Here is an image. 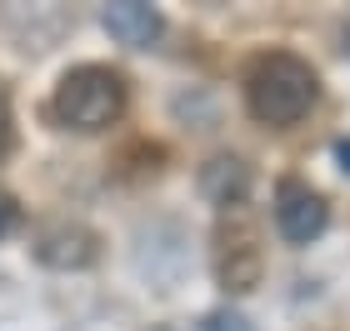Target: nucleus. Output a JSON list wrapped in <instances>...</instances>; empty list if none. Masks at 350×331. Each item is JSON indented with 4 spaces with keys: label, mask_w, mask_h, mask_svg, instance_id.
Instances as JSON below:
<instances>
[{
    "label": "nucleus",
    "mask_w": 350,
    "mask_h": 331,
    "mask_svg": "<svg viewBox=\"0 0 350 331\" xmlns=\"http://www.w3.org/2000/svg\"><path fill=\"white\" fill-rule=\"evenodd\" d=\"M15 221H21V206H15V196H10V191H0V236H5Z\"/></svg>",
    "instance_id": "0eeeda50"
},
{
    "label": "nucleus",
    "mask_w": 350,
    "mask_h": 331,
    "mask_svg": "<svg viewBox=\"0 0 350 331\" xmlns=\"http://www.w3.org/2000/svg\"><path fill=\"white\" fill-rule=\"evenodd\" d=\"M325 196L321 191H310L306 181H280L275 186V226L285 241H295V246H306L315 241V236L325 231Z\"/></svg>",
    "instance_id": "7ed1b4c3"
},
{
    "label": "nucleus",
    "mask_w": 350,
    "mask_h": 331,
    "mask_svg": "<svg viewBox=\"0 0 350 331\" xmlns=\"http://www.w3.org/2000/svg\"><path fill=\"white\" fill-rule=\"evenodd\" d=\"M315 96H321V81H315V71L306 66L300 56H260L256 66L245 75V106L250 116L265 121V125H295L310 116Z\"/></svg>",
    "instance_id": "f257e3e1"
},
{
    "label": "nucleus",
    "mask_w": 350,
    "mask_h": 331,
    "mask_svg": "<svg viewBox=\"0 0 350 331\" xmlns=\"http://www.w3.org/2000/svg\"><path fill=\"white\" fill-rule=\"evenodd\" d=\"M196 331H205V326H196Z\"/></svg>",
    "instance_id": "9b49d317"
},
{
    "label": "nucleus",
    "mask_w": 350,
    "mask_h": 331,
    "mask_svg": "<svg viewBox=\"0 0 350 331\" xmlns=\"http://www.w3.org/2000/svg\"><path fill=\"white\" fill-rule=\"evenodd\" d=\"M200 186H205V196H211L215 206H241V196H245L250 176H245V166H241V161L220 156V161H211V166H205Z\"/></svg>",
    "instance_id": "423d86ee"
},
{
    "label": "nucleus",
    "mask_w": 350,
    "mask_h": 331,
    "mask_svg": "<svg viewBox=\"0 0 350 331\" xmlns=\"http://www.w3.org/2000/svg\"><path fill=\"white\" fill-rule=\"evenodd\" d=\"M345 51H350V30H345Z\"/></svg>",
    "instance_id": "9d476101"
},
{
    "label": "nucleus",
    "mask_w": 350,
    "mask_h": 331,
    "mask_svg": "<svg viewBox=\"0 0 350 331\" xmlns=\"http://www.w3.org/2000/svg\"><path fill=\"white\" fill-rule=\"evenodd\" d=\"M10 151V101L0 96V156Z\"/></svg>",
    "instance_id": "6e6552de"
},
{
    "label": "nucleus",
    "mask_w": 350,
    "mask_h": 331,
    "mask_svg": "<svg viewBox=\"0 0 350 331\" xmlns=\"http://www.w3.org/2000/svg\"><path fill=\"white\" fill-rule=\"evenodd\" d=\"M340 161H345V171H350V140H340Z\"/></svg>",
    "instance_id": "1a4fd4ad"
},
{
    "label": "nucleus",
    "mask_w": 350,
    "mask_h": 331,
    "mask_svg": "<svg viewBox=\"0 0 350 331\" xmlns=\"http://www.w3.org/2000/svg\"><path fill=\"white\" fill-rule=\"evenodd\" d=\"M125 116V75L110 66H75L55 86V121L70 131H110Z\"/></svg>",
    "instance_id": "f03ea898"
},
{
    "label": "nucleus",
    "mask_w": 350,
    "mask_h": 331,
    "mask_svg": "<svg viewBox=\"0 0 350 331\" xmlns=\"http://www.w3.org/2000/svg\"><path fill=\"white\" fill-rule=\"evenodd\" d=\"M105 30L120 45H150L161 36V10L146 5V0H120V5L105 10Z\"/></svg>",
    "instance_id": "39448f33"
},
{
    "label": "nucleus",
    "mask_w": 350,
    "mask_h": 331,
    "mask_svg": "<svg viewBox=\"0 0 350 331\" xmlns=\"http://www.w3.org/2000/svg\"><path fill=\"white\" fill-rule=\"evenodd\" d=\"M36 256H40L45 266H90V261H95V231L70 226V221L45 226V231L36 236Z\"/></svg>",
    "instance_id": "20e7f679"
}]
</instances>
